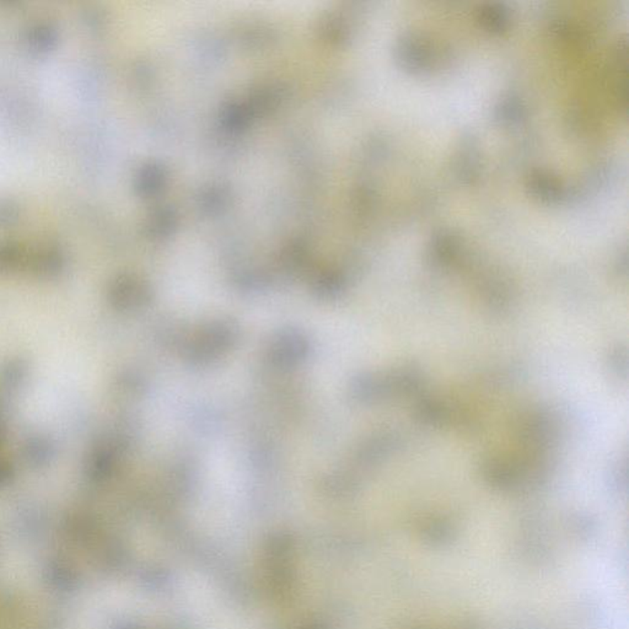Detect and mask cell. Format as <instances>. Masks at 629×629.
<instances>
[{
	"label": "cell",
	"mask_w": 629,
	"mask_h": 629,
	"mask_svg": "<svg viewBox=\"0 0 629 629\" xmlns=\"http://www.w3.org/2000/svg\"><path fill=\"white\" fill-rule=\"evenodd\" d=\"M557 180L551 178L548 175L543 173H537L533 175L530 180V188L533 195L541 198V200H547V202H554L562 198V188H561Z\"/></svg>",
	"instance_id": "cell-1"
},
{
	"label": "cell",
	"mask_w": 629,
	"mask_h": 629,
	"mask_svg": "<svg viewBox=\"0 0 629 629\" xmlns=\"http://www.w3.org/2000/svg\"><path fill=\"white\" fill-rule=\"evenodd\" d=\"M399 58L404 66L414 71H419L428 64V52L416 41L408 40L402 42L399 48Z\"/></svg>",
	"instance_id": "cell-2"
},
{
	"label": "cell",
	"mask_w": 629,
	"mask_h": 629,
	"mask_svg": "<svg viewBox=\"0 0 629 629\" xmlns=\"http://www.w3.org/2000/svg\"><path fill=\"white\" fill-rule=\"evenodd\" d=\"M508 11L501 5H489L481 10L479 20L491 31H503L508 25Z\"/></svg>",
	"instance_id": "cell-3"
},
{
	"label": "cell",
	"mask_w": 629,
	"mask_h": 629,
	"mask_svg": "<svg viewBox=\"0 0 629 629\" xmlns=\"http://www.w3.org/2000/svg\"><path fill=\"white\" fill-rule=\"evenodd\" d=\"M498 111H499V117L501 120L514 122V121L520 120V117H523V108L518 100H506L498 108Z\"/></svg>",
	"instance_id": "cell-4"
}]
</instances>
